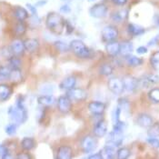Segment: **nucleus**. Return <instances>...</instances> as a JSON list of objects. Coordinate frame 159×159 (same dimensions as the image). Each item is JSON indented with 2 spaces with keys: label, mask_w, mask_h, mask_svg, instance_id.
<instances>
[{
  "label": "nucleus",
  "mask_w": 159,
  "mask_h": 159,
  "mask_svg": "<svg viewBox=\"0 0 159 159\" xmlns=\"http://www.w3.org/2000/svg\"><path fill=\"white\" fill-rule=\"evenodd\" d=\"M8 115L13 123L16 125H21L27 119V112L25 110L24 105V100L22 98H18L16 104L13 107H10L8 109Z\"/></svg>",
  "instance_id": "nucleus-1"
},
{
  "label": "nucleus",
  "mask_w": 159,
  "mask_h": 159,
  "mask_svg": "<svg viewBox=\"0 0 159 159\" xmlns=\"http://www.w3.org/2000/svg\"><path fill=\"white\" fill-rule=\"evenodd\" d=\"M46 23L50 31L57 34H60L63 32L66 22L65 21L61 15L56 12H50L47 16Z\"/></svg>",
  "instance_id": "nucleus-2"
},
{
  "label": "nucleus",
  "mask_w": 159,
  "mask_h": 159,
  "mask_svg": "<svg viewBox=\"0 0 159 159\" xmlns=\"http://www.w3.org/2000/svg\"><path fill=\"white\" fill-rule=\"evenodd\" d=\"M69 47L74 54L80 58H89L92 56V51L86 47V45L82 40H72L70 42Z\"/></svg>",
  "instance_id": "nucleus-3"
},
{
  "label": "nucleus",
  "mask_w": 159,
  "mask_h": 159,
  "mask_svg": "<svg viewBox=\"0 0 159 159\" xmlns=\"http://www.w3.org/2000/svg\"><path fill=\"white\" fill-rule=\"evenodd\" d=\"M108 12V7L104 3H98L92 6L89 9L90 16L95 18H103Z\"/></svg>",
  "instance_id": "nucleus-4"
},
{
  "label": "nucleus",
  "mask_w": 159,
  "mask_h": 159,
  "mask_svg": "<svg viewBox=\"0 0 159 159\" xmlns=\"http://www.w3.org/2000/svg\"><path fill=\"white\" fill-rule=\"evenodd\" d=\"M66 97L69 98L71 101L75 102H80V101H84L87 98V93L86 90L82 89V88H71L69 90H67L66 92Z\"/></svg>",
  "instance_id": "nucleus-5"
},
{
  "label": "nucleus",
  "mask_w": 159,
  "mask_h": 159,
  "mask_svg": "<svg viewBox=\"0 0 159 159\" xmlns=\"http://www.w3.org/2000/svg\"><path fill=\"white\" fill-rule=\"evenodd\" d=\"M107 86H108L109 90L115 95H121L124 92V90H125L123 80L118 78V77H112V78H110L108 80Z\"/></svg>",
  "instance_id": "nucleus-6"
},
{
  "label": "nucleus",
  "mask_w": 159,
  "mask_h": 159,
  "mask_svg": "<svg viewBox=\"0 0 159 159\" xmlns=\"http://www.w3.org/2000/svg\"><path fill=\"white\" fill-rule=\"evenodd\" d=\"M102 37L104 41H115L118 37V29L114 25H107L102 30Z\"/></svg>",
  "instance_id": "nucleus-7"
},
{
  "label": "nucleus",
  "mask_w": 159,
  "mask_h": 159,
  "mask_svg": "<svg viewBox=\"0 0 159 159\" xmlns=\"http://www.w3.org/2000/svg\"><path fill=\"white\" fill-rule=\"evenodd\" d=\"M81 147H82V149L84 150V152L89 154V153L93 152L96 149V147H97V140L95 139L94 136L86 135L81 141Z\"/></svg>",
  "instance_id": "nucleus-8"
},
{
  "label": "nucleus",
  "mask_w": 159,
  "mask_h": 159,
  "mask_svg": "<svg viewBox=\"0 0 159 159\" xmlns=\"http://www.w3.org/2000/svg\"><path fill=\"white\" fill-rule=\"evenodd\" d=\"M9 48L11 50V53L14 56H21L24 54L25 50V46H24V41L21 40L20 38H16L14 39L10 46H9Z\"/></svg>",
  "instance_id": "nucleus-9"
},
{
  "label": "nucleus",
  "mask_w": 159,
  "mask_h": 159,
  "mask_svg": "<svg viewBox=\"0 0 159 159\" xmlns=\"http://www.w3.org/2000/svg\"><path fill=\"white\" fill-rule=\"evenodd\" d=\"M159 77L156 75H147L138 80V86H142L144 88H147L157 83Z\"/></svg>",
  "instance_id": "nucleus-10"
},
{
  "label": "nucleus",
  "mask_w": 159,
  "mask_h": 159,
  "mask_svg": "<svg viewBox=\"0 0 159 159\" xmlns=\"http://www.w3.org/2000/svg\"><path fill=\"white\" fill-rule=\"evenodd\" d=\"M71 100L66 96H61L57 100V106L61 113H68L71 109Z\"/></svg>",
  "instance_id": "nucleus-11"
},
{
  "label": "nucleus",
  "mask_w": 159,
  "mask_h": 159,
  "mask_svg": "<svg viewBox=\"0 0 159 159\" xmlns=\"http://www.w3.org/2000/svg\"><path fill=\"white\" fill-rule=\"evenodd\" d=\"M123 80L124 83V87L125 90L128 91V92H134L135 89L138 87V79L135 78L134 76L131 75H127L125 76Z\"/></svg>",
  "instance_id": "nucleus-12"
},
{
  "label": "nucleus",
  "mask_w": 159,
  "mask_h": 159,
  "mask_svg": "<svg viewBox=\"0 0 159 159\" xmlns=\"http://www.w3.org/2000/svg\"><path fill=\"white\" fill-rule=\"evenodd\" d=\"M123 133L122 132H118V131H115L113 130L108 135V139H107V144L112 145L114 147H119L123 142Z\"/></svg>",
  "instance_id": "nucleus-13"
},
{
  "label": "nucleus",
  "mask_w": 159,
  "mask_h": 159,
  "mask_svg": "<svg viewBox=\"0 0 159 159\" xmlns=\"http://www.w3.org/2000/svg\"><path fill=\"white\" fill-rule=\"evenodd\" d=\"M88 110L95 116H101L106 110V104L99 101L91 102L88 105Z\"/></svg>",
  "instance_id": "nucleus-14"
},
{
  "label": "nucleus",
  "mask_w": 159,
  "mask_h": 159,
  "mask_svg": "<svg viewBox=\"0 0 159 159\" xmlns=\"http://www.w3.org/2000/svg\"><path fill=\"white\" fill-rule=\"evenodd\" d=\"M93 133L95 136L97 137H104L107 133V125L105 120H100L98 121L95 126H94V130Z\"/></svg>",
  "instance_id": "nucleus-15"
},
{
  "label": "nucleus",
  "mask_w": 159,
  "mask_h": 159,
  "mask_svg": "<svg viewBox=\"0 0 159 159\" xmlns=\"http://www.w3.org/2000/svg\"><path fill=\"white\" fill-rule=\"evenodd\" d=\"M73 156L72 148L68 146H62L57 152V159H69Z\"/></svg>",
  "instance_id": "nucleus-16"
},
{
  "label": "nucleus",
  "mask_w": 159,
  "mask_h": 159,
  "mask_svg": "<svg viewBox=\"0 0 159 159\" xmlns=\"http://www.w3.org/2000/svg\"><path fill=\"white\" fill-rule=\"evenodd\" d=\"M107 53L111 57H116L120 53V43L116 41H111L107 42L106 46Z\"/></svg>",
  "instance_id": "nucleus-17"
},
{
  "label": "nucleus",
  "mask_w": 159,
  "mask_h": 159,
  "mask_svg": "<svg viewBox=\"0 0 159 159\" xmlns=\"http://www.w3.org/2000/svg\"><path fill=\"white\" fill-rule=\"evenodd\" d=\"M24 46L25 51L34 53L39 48V42L37 38H26L24 41Z\"/></svg>",
  "instance_id": "nucleus-18"
},
{
  "label": "nucleus",
  "mask_w": 159,
  "mask_h": 159,
  "mask_svg": "<svg viewBox=\"0 0 159 159\" xmlns=\"http://www.w3.org/2000/svg\"><path fill=\"white\" fill-rule=\"evenodd\" d=\"M56 102H57L56 98L52 95H44V96H41L37 98V103L41 107H48L55 105Z\"/></svg>",
  "instance_id": "nucleus-19"
},
{
  "label": "nucleus",
  "mask_w": 159,
  "mask_h": 159,
  "mask_svg": "<svg viewBox=\"0 0 159 159\" xmlns=\"http://www.w3.org/2000/svg\"><path fill=\"white\" fill-rule=\"evenodd\" d=\"M136 123L142 127H150L154 124L153 118L147 114H140L137 116Z\"/></svg>",
  "instance_id": "nucleus-20"
},
{
  "label": "nucleus",
  "mask_w": 159,
  "mask_h": 159,
  "mask_svg": "<svg viewBox=\"0 0 159 159\" xmlns=\"http://www.w3.org/2000/svg\"><path fill=\"white\" fill-rule=\"evenodd\" d=\"M8 80L12 83L17 84L20 83L23 80V74L20 68H11Z\"/></svg>",
  "instance_id": "nucleus-21"
},
{
  "label": "nucleus",
  "mask_w": 159,
  "mask_h": 159,
  "mask_svg": "<svg viewBox=\"0 0 159 159\" xmlns=\"http://www.w3.org/2000/svg\"><path fill=\"white\" fill-rule=\"evenodd\" d=\"M14 16L17 19V21H25L28 18L29 14L27 9L23 7H16L14 9Z\"/></svg>",
  "instance_id": "nucleus-22"
},
{
  "label": "nucleus",
  "mask_w": 159,
  "mask_h": 159,
  "mask_svg": "<svg viewBox=\"0 0 159 159\" xmlns=\"http://www.w3.org/2000/svg\"><path fill=\"white\" fill-rule=\"evenodd\" d=\"M127 32L133 37H137V36H141L145 33V28L139 25L130 23L127 25Z\"/></svg>",
  "instance_id": "nucleus-23"
},
{
  "label": "nucleus",
  "mask_w": 159,
  "mask_h": 159,
  "mask_svg": "<svg viewBox=\"0 0 159 159\" xmlns=\"http://www.w3.org/2000/svg\"><path fill=\"white\" fill-rule=\"evenodd\" d=\"M75 84H76V78L73 75H70V76H67L65 79H63V81L59 85V87L63 90H69V89L75 87Z\"/></svg>",
  "instance_id": "nucleus-24"
},
{
  "label": "nucleus",
  "mask_w": 159,
  "mask_h": 159,
  "mask_svg": "<svg viewBox=\"0 0 159 159\" xmlns=\"http://www.w3.org/2000/svg\"><path fill=\"white\" fill-rule=\"evenodd\" d=\"M12 88L7 84H0V101H6L11 97Z\"/></svg>",
  "instance_id": "nucleus-25"
},
{
  "label": "nucleus",
  "mask_w": 159,
  "mask_h": 159,
  "mask_svg": "<svg viewBox=\"0 0 159 159\" xmlns=\"http://www.w3.org/2000/svg\"><path fill=\"white\" fill-rule=\"evenodd\" d=\"M133 52V44L130 41H123L120 43V53L123 57H127Z\"/></svg>",
  "instance_id": "nucleus-26"
},
{
  "label": "nucleus",
  "mask_w": 159,
  "mask_h": 159,
  "mask_svg": "<svg viewBox=\"0 0 159 159\" xmlns=\"http://www.w3.org/2000/svg\"><path fill=\"white\" fill-rule=\"evenodd\" d=\"M26 32V25L25 21H17L14 26V33L16 37H22Z\"/></svg>",
  "instance_id": "nucleus-27"
},
{
  "label": "nucleus",
  "mask_w": 159,
  "mask_h": 159,
  "mask_svg": "<svg viewBox=\"0 0 159 159\" xmlns=\"http://www.w3.org/2000/svg\"><path fill=\"white\" fill-rule=\"evenodd\" d=\"M128 16V11L126 9H122V10H119V11H116V12L113 13L112 14V19L115 21V22H122L124 21Z\"/></svg>",
  "instance_id": "nucleus-28"
},
{
  "label": "nucleus",
  "mask_w": 159,
  "mask_h": 159,
  "mask_svg": "<svg viewBox=\"0 0 159 159\" xmlns=\"http://www.w3.org/2000/svg\"><path fill=\"white\" fill-rule=\"evenodd\" d=\"M20 146L25 151H30L35 147V141L31 137H24L21 140Z\"/></svg>",
  "instance_id": "nucleus-29"
},
{
  "label": "nucleus",
  "mask_w": 159,
  "mask_h": 159,
  "mask_svg": "<svg viewBox=\"0 0 159 159\" xmlns=\"http://www.w3.org/2000/svg\"><path fill=\"white\" fill-rule=\"evenodd\" d=\"M101 153L104 154L107 158H113L116 155V148L112 145L107 144L106 147H104V149L101 151Z\"/></svg>",
  "instance_id": "nucleus-30"
},
{
  "label": "nucleus",
  "mask_w": 159,
  "mask_h": 159,
  "mask_svg": "<svg viewBox=\"0 0 159 159\" xmlns=\"http://www.w3.org/2000/svg\"><path fill=\"white\" fill-rule=\"evenodd\" d=\"M125 61L128 66H138L143 64V60L141 58L133 56V55H129V56L125 57Z\"/></svg>",
  "instance_id": "nucleus-31"
},
{
  "label": "nucleus",
  "mask_w": 159,
  "mask_h": 159,
  "mask_svg": "<svg viewBox=\"0 0 159 159\" xmlns=\"http://www.w3.org/2000/svg\"><path fill=\"white\" fill-rule=\"evenodd\" d=\"M8 65L10 68H20L22 66V61L19 57L12 55L10 57H8Z\"/></svg>",
  "instance_id": "nucleus-32"
},
{
  "label": "nucleus",
  "mask_w": 159,
  "mask_h": 159,
  "mask_svg": "<svg viewBox=\"0 0 159 159\" xmlns=\"http://www.w3.org/2000/svg\"><path fill=\"white\" fill-rule=\"evenodd\" d=\"M114 72V68L113 66L109 65V64H103L101 66H100V69H99V73L101 74L102 75H110Z\"/></svg>",
  "instance_id": "nucleus-33"
},
{
  "label": "nucleus",
  "mask_w": 159,
  "mask_h": 159,
  "mask_svg": "<svg viewBox=\"0 0 159 159\" xmlns=\"http://www.w3.org/2000/svg\"><path fill=\"white\" fill-rule=\"evenodd\" d=\"M131 155L130 150L127 147H121L116 151V156L117 158L119 159H126L128 158Z\"/></svg>",
  "instance_id": "nucleus-34"
},
{
  "label": "nucleus",
  "mask_w": 159,
  "mask_h": 159,
  "mask_svg": "<svg viewBox=\"0 0 159 159\" xmlns=\"http://www.w3.org/2000/svg\"><path fill=\"white\" fill-rule=\"evenodd\" d=\"M54 45H55V48L57 49L59 52H61V53H66V52L69 51V49H70V47L66 42L60 41V40L56 41L54 43Z\"/></svg>",
  "instance_id": "nucleus-35"
},
{
  "label": "nucleus",
  "mask_w": 159,
  "mask_h": 159,
  "mask_svg": "<svg viewBox=\"0 0 159 159\" xmlns=\"http://www.w3.org/2000/svg\"><path fill=\"white\" fill-rule=\"evenodd\" d=\"M10 70H11V68L9 66H0V82L8 79Z\"/></svg>",
  "instance_id": "nucleus-36"
},
{
  "label": "nucleus",
  "mask_w": 159,
  "mask_h": 159,
  "mask_svg": "<svg viewBox=\"0 0 159 159\" xmlns=\"http://www.w3.org/2000/svg\"><path fill=\"white\" fill-rule=\"evenodd\" d=\"M150 63L152 65V66L155 69H159V51L155 52L151 57H150Z\"/></svg>",
  "instance_id": "nucleus-37"
},
{
  "label": "nucleus",
  "mask_w": 159,
  "mask_h": 159,
  "mask_svg": "<svg viewBox=\"0 0 159 159\" xmlns=\"http://www.w3.org/2000/svg\"><path fill=\"white\" fill-rule=\"evenodd\" d=\"M17 130V125L16 123H11L8 124L6 127H5V131L7 133V135H14L16 133Z\"/></svg>",
  "instance_id": "nucleus-38"
},
{
  "label": "nucleus",
  "mask_w": 159,
  "mask_h": 159,
  "mask_svg": "<svg viewBox=\"0 0 159 159\" xmlns=\"http://www.w3.org/2000/svg\"><path fill=\"white\" fill-rule=\"evenodd\" d=\"M149 98L156 102V103H159V88H153L149 91L148 93Z\"/></svg>",
  "instance_id": "nucleus-39"
},
{
  "label": "nucleus",
  "mask_w": 159,
  "mask_h": 159,
  "mask_svg": "<svg viewBox=\"0 0 159 159\" xmlns=\"http://www.w3.org/2000/svg\"><path fill=\"white\" fill-rule=\"evenodd\" d=\"M0 157L1 158H11V155L9 153L8 148L6 147L5 145H0Z\"/></svg>",
  "instance_id": "nucleus-40"
},
{
  "label": "nucleus",
  "mask_w": 159,
  "mask_h": 159,
  "mask_svg": "<svg viewBox=\"0 0 159 159\" xmlns=\"http://www.w3.org/2000/svg\"><path fill=\"white\" fill-rule=\"evenodd\" d=\"M148 135L150 136H157L159 135V124H153L150 126V129L148 131Z\"/></svg>",
  "instance_id": "nucleus-41"
},
{
  "label": "nucleus",
  "mask_w": 159,
  "mask_h": 159,
  "mask_svg": "<svg viewBox=\"0 0 159 159\" xmlns=\"http://www.w3.org/2000/svg\"><path fill=\"white\" fill-rule=\"evenodd\" d=\"M147 143L151 146V147H155V148H159V139L157 138L156 136H150L147 139Z\"/></svg>",
  "instance_id": "nucleus-42"
},
{
  "label": "nucleus",
  "mask_w": 159,
  "mask_h": 159,
  "mask_svg": "<svg viewBox=\"0 0 159 159\" xmlns=\"http://www.w3.org/2000/svg\"><path fill=\"white\" fill-rule=\"evenodd\" d=\"M40 91L42 93H44L45 95H51L52 92H53V86H50V85L42 86V88L40 89Z\"/></svg>",
  "instance_id": "nucleus-43"
},
{
  "label": "nucleus",
  "mask_w": 159,
  "mask_h": 159,
  "mask_svg": "<svg viewBox=\"0 0 159 159\" xmlns=\"http://www.w3.org/2000/svg\"><path fill=\"white\" fill-rule=\"evenodd\" d=\"M119 108L122 110H128L129 109V104H128V102L125 100V99H120L119 100Z\"/></svg>",
  "instance_id": "nucleus-44"
},
{
  "label": "nucleus",
  "mask_w": 159,
  "mask_h": 159,
  "mask_svg": "<svg viewBox=\"0 0 159 159\" xmlns=\"http://www.w3.org/2000/svg\"><path fill=\"white\" fill-rule=\"evenodd\" d=\"M16 157L17 159H31L32 156H30L28 153H19Z\"/></svg>",
  "instance_id": "nucleus-45"
},
{
  "label": "nucleus",
  "mask_w": 159,
  "mask_h": 159,
  "mask_svg": "<svg viewBox=\"0 0 159 159\" xmlns=\"http://www.w3.org/2000/svg\"><path fill=\"white\" fill-rule=\"evenodd\" d=\"M26 7H27L28 10L31 12L32 16H37V9H36V7H35L34 6H32L31 4H27V5H26Z\"/></svg>",
  "instance_id": "nucleus-46"
},
{
  "label": "nucleus",
  "mask_w": 159,
  "mask_h": 159,
  "mask_svg": "<svg viewBox=\"0 0 159 159\" xmlns=\"http://www.w3.org/2000/svg\"><path fill=\"white\" fill-rule=\"evenodd\" d=\"M104 157L102 153L101 152H98V153H96V154H92L88 157L89 159H102Z\"/></svg>",
  "instance_id": "nucleus-47"
},
{
  "label": "nucleus",
  "mask_w": 159,
  "mask_h": 159,
  "mask_svg": "<svg viewBox=\"0 0 159 159\" xmlns=\"http://www.w3.org/2000/svg\"><path fill=\"white\" fill-rule=\"evenodd\" d=\"M111 1L115 5L119 6V7H123V6L126 5V3H127V0H111Z\"/></svg>",
  "instance_id": "nucleus-48"
},
{
  "label": "nucleus",
  "mask_w": 159,
  "mask_h": 159,
  "mask_svg": "<svg viewBox=\"0 0 159 159\" xmlns=\"http://www.w3.org/2000/svg\"><path fill=\"white\" fill-rule=\"evenodd\" d=\"M147 52V48L146 47H139L138 48L136 49V53L139 54V55H143V54H146Z\"/></svg>",
  "instance_id": "nucleus-49"
},
{
  "label": "nucleus",
  "mask_w": 159,
  "mask_h": 159,
  "mask_svg": "<svg viewBox=\"0 0 159 159\" xmlns=\"http://www.w3.org/2000/svg\"><path fill=\"white\" fill-rule=\"evenodd\" d=\"M61 12L63 13H69L71 11V8H70V7L69 6H67V5H64L63 7H61Z\"/></svg>",
  "instance_id": "nucleus-50"
},
{
  "label": "nucleus",
  "mask_w": 159,
  "mask_h": 159,
  "mask_svg": "<svg viewBox=\"0 0 159 159\" xmlns=\"http://www.w3.org/2000/svg\"><path fill=\"white\" fill-rule=\"evenodd\" d=\"M159 38V36H157V37H154L151 41H149V43H148V46L150 47V46H154L157 42V40H158Z\"/></svg>",
  "instance_id": "nucleus-51"
},
{
  "label": "nucleus",
  "mask_w": 159,
  "mask_h": 159,
  "mask_svg": "<svg viewBox=\"0 0 159 159\" xmlns=\"http://www.w3.org/2000/svg\"><path fill=\"white\" fill-rule=\"evenodd\" d=\"M155 21H156V24L159 25V16H155Z\"/></svg>",
  "instance_id": "nucleus-52"
},
{
  "label": "nucleus",
  "mask_w": 159,
  "mask_h": 159,
  "mask_svg": "<svg viewBox=\"0 0 159 159\" xmlns=\"http://www.w3.org/2000/svg\"><path fill=\"white\" fill-rule=\"evenodd\" d=\"M90 2H93V1H96V0H89Z\"/></svg>",
  "instance_id": "nucleus-53"
}]
</instances>
